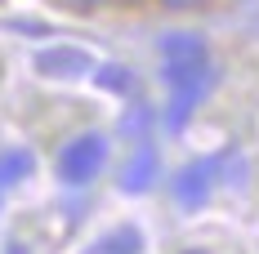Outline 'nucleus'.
Masks as SVG:
<instances>
[{
	"label": "nucleus",
	"mask_w": 259,
	"mask_h": 254,
	"mask_svg": "<svg viewBox=\"0 0 259 254\" xmlns=\"http://www.w3.org/2000/svg\"><path fill=\"white\" fill-rule=\"evenodd\" d=\"M165 9H197V5H206V0H161Z\"/></svg>",
	"instance_id": "9"
},
{
	"label": "nucleus",
	"mask_w": 259,
	"mask_h": 254,
	"mask_svg": "<svg viewBox=\"0 0 259 254\" xmlns=\"http://www.w3.org/2000/svg\"><path fill=\"white\" fill-rule=\"evenodd\" d=\"M152 174H156L152 147H139V152L130 156V165L121 170V187H125V192H148V187H152Z\"/></svg>",
	"instance_id": "5"
},
{
	"label": "nucleus",
	"mask_w": 259,
	"mask_h": 254,
	"mask_svg": "<svg viewBox=\"0 0 259 254\" xmlns=\"http://www.w3.org/2000/svg\"><path fill=\"white\" fill-rule=\"evenodd\" d=\"M31 170H36V156H31V152H23V147L0 152V192H5V187H14V183H23Z\"/></svg>",
	"instance_id": "6"
},
{
	"label": "nucleus",
	"mask_w": 259,
	"mask_h": 254,
	"mask_svg": "<svg viewBox=\"0 0 259 254\" xmlns=\"http://www.w3.org/2000/svg\"><path fill=\"white\" fill-rule=\"evenodd\" d=\"M214 170H219L214 156H210V161H197V165H188V170L175 178V196H179L183 205H201V201H206V192H210Z\"/></svg>",
	"instance_id": "4"
},
{
	"label": "nucleus",
	"mask_w": 259,
	"mask_h": 254,
	"mask_svg": "<svg viewBox=\"0 0 259 254\" xmlns=\"http://www.w3.org/2000/svg\"><path fill=\"white\" fill-rule=\"evenodd\" d=\"M67 5H76V9H90V5H107V0H67Z\"/></svg>",
	"instance_id": "10"
},
{
	"label": "nucleus",
	"mask_w": 259,
	"mask_h": 254,
	"mask_svg": "<svg viewBox=\"0 0 259 254\" xmlns=\"http://www.w3.org/2000/svg\"><path fill=\"white\" fill-rule=\"evenodd\" d=\"M139 245H143L139 228H116L112 236L99 241V254H139Z\"/></svg>",
	"instance_id": "7"
},
{
	"label": "nucleus",
	"mask_w": 259,
	"mask_h": 254,
	"mask_svg": "<svg viewBox=\"0 0 259 254\" xmlns=\"http://www.w3.org/2000/svg\"><path fill=\"white\" fill-rule=\"evenodd\" d=\"M36 72L40 76H54V80H72V76L94 72V58L85 49H76V45H54V49L36 54Z\"/></svg>",
	"instance_id": "3"
},
{
	"label": "nucleus",
	"mask_w": 259,
	"mask_h": 254,
	"mask_svg": "<svg viewBox=\"0 0 259 254\" xmlns=\"http://www.w3.org/2000/svg\"><path fill=\"white\" fill-rule=\"evenodd\" d=\"M99 85H107V89H121V94H125L134 80H130L125 67H103V72H99Z\"/></svg>",
	"instance_id": "8"
},
{
	"label": "nucleus",
	"mask_w": 259,
	"mask_h": 254,
	"mask_svg": "<svg viewBox=\"0 0 259 254\" xmlns=\"http://www.w3.org/2000/svg\"><path fill=\"white\" fill-rule=\"evenodd\" d=\"M9 254H23V250H18V245H9Z\"/></svg>",
	"instance_id": "11"
},
{
	"label": "nucleus",
	"mask_w": 259,
	"mask_h": 254,
	"mask_svg": "<svg viewBox=\"0 0 259 254\" xmlns=\"http://www.w3.org/2000/svg\"><path fill=\"white\" fill-rule=\"evenodd\" d=\"M161 58H165V85H170V129H183L192 107L201 103L206 94V72H210V58L201 36H188V31H170L161 40Z\"/></svg>",
	"instance_id": "1"
},
{
	"label": "nucleus",
	"mask_w": 259,
	"mask_h": 254,
	"mask_svg": "<svg viewBox=\"0 0 259 254\" xmlns=\"http://www.w3.org/2000/svg\"><path fill=\"white\" fill-rule=\"evenodd\" d=\"M103 161H107V138L103 134H80L58 156V178L72 183V187H80V183H90V178L103 170Z\"/></svg>",
	"instance_id": "2"
}]
</instances>
